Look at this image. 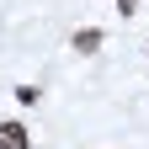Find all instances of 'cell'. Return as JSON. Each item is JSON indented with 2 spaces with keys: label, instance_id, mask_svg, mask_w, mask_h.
Masks as SVG:
<instances>
[{
  "label": "cell",
  "instance_id": "1",
  "mask_svg": "<svg viewBox=\"0 0 149 149\" xmlns=\"http://www.w3.org/2000/svg\"><path fill=\"white\" fill-rule=\"evenodd\" d=\"M0 149H32V133H27V123H0Z\"/></svg>",
  "mask_w": 149,
  "mask_h": 149
},
{
  "label": "cell",
  "instance_id": "2",
  "mask_svg": "<svg viewBox=\"0 0 149 149\" xmlns=\"http://www.w3.org/2000/svg\"><path fill=\"white\" fill-rule=\"evenodd\" d=\"M69 48H74V53H101V32H96V27H80V32L69 37Z\"/></svg>",
  "mask_w": 149,
  "mask_h": 149
},
{
  "label": "cell",
  "instance_id": "3",
  "mask_svg": "<svg viewBox=\"0 0 149 149\" xmlns=\"http://www.w3.org/2000/svg\"><path fill=\"white\" fill-rule=\"evenodd\" d=\"M117 11H123V16H133V11H139V0H117Z\"/></svg>",
  "mask_w": 149,
  "mask_h": 149
}]
</instances>
